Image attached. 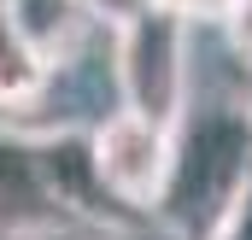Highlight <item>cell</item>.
<instances>
[{"mask_svg": "<svg viewBox=\"0 0 252 240\" xmlns=\"http://www.w3.org/2000/svg\"><path fill=\"white\" fill-rule=\"evenodd\" d=\"M223 35H229V47L252 64V0H223Z\"/></svg>", "mask_w": 252, "mask_h": 240, "instance_id": "8992f818", "label": "cell"}, {"mask_svg": "<svg viewBox=\"0 0 252 240\" xmlns=\"http://www.w3.org/2000/svg\"><path fill=\"white\" fill-rule=\"evenodd\" d=\"M94 158H100V176L124 211H158L170 164H176V123L118 106L94 129Z\"/></svg>", "mask_w": 252, "mask_h": 240, "instance_id": "3957f363", "label": "cell"}, {"mask_svg": "<svg viewBox=\"0 0 252 240\" xmlns=\"http://www.w3.org/2000/svg\"><path fill=\"white\" fill-rule=\"evenodd\" d=\"M182 18L188 12H176L164 0H141L118 24V88H124V106L147 112V118H164V123H182V64H188Z\"/></svg>", "mask_w": 252, "mask_h": 240, "instance_id": "7a4b0ae2", "label": "cell"}, {"mask_svg": "<svg viewBox=\"0 0 252 240\" xmlns=\"http://www.w3.org/2000/svg\"><path fill=\"white\" fill-rule=\"evenodd\" d=\"M6 6H12V18L30 30V41L59 64V59H70L76 41L88 35V6H94V0H6Z\"/></svg>", "mask_w": 252, "mask_h": 240, "instance_id": "5b68a950", "label": "cell"}, {"mask_svg": "<svg viewBox=\"0 0 252 240\" xmlns=\"http://www.w3.org/2000/svg\"><path fill=\"white\" fill-rule=\"evenodd\" d=\"M47 70H53V59L30 41V30H24V24L12 18V6L0 0V106H30V100H41Z\"/></svg>", "mask_w": 252, "mask_h": 240, "instance_id": "277c9868", "label": "cell"}, {"mask_svg": "<svg viewBox=\"0 0 252 240\" xmlns=\"http://www.w3.org/2000/svg\"><path fill=\"white\" fill-rule=\"evenodd\" d=\"M252 193V106H223L176 123V164L158 217L176 240H223Z\"/></svg>", "mask_w": 252, "mask_h": 240, "instance_id": "6da1fadb", "label": "cell"}]
</instances>
